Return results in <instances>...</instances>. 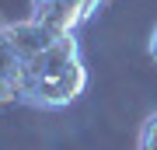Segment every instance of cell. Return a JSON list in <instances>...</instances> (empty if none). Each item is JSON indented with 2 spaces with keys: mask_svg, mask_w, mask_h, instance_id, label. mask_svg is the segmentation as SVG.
<instances>
[{
  "mask_svg": "<svg viewBox=\"0 0 157 150\" xmlns=\"http://www.w3.org/2000/svg\"><path fill=\"white\" fill-rule=\"evenodd\" d=\"M87 91L80 42L35 21L0 25V108L32 105L59 112Z\"/></svg>",
  "mask_w": 157,
  "mask_h": 150,
  "instance_id": "6da1fadb",
  "label": "cell"
},
{
  "mask_svg": "<svg viewBox=\"0 0 157 150\" xmlns=\"http://www.w3.org/2000/svg\"><path fill=\"white\" fill-rule=\"evenodd\" d=\"M98 7L101 0H32V17L56 32L77 35V28H84L98 14Z\"/></svg>",
  "mask_w": 157,
  "mask_h": 150,
  "instance_id": "7a4b0ae2",
  "label": "cell"
},
{
  "mask_svg": "<svg viewBox=\"0 0 157 150\" xmlns=\"http://www.w3.org/2000/svg\"><path fill=\"white\" fill-rule=\"evenodd\" d=\"M136 150H157V112L143 119L140 136H136Z\"/></svg>",
  "mask_w": 157,
  "mask_h": 150,
  "instance_id": "3957f363",
  "label": "cell"
},
{
  "mask_svg": "<svg viewBox=\"0 0 157 150\" xmlns=\"http://www.w3.org/2000/svg\"><path fill=\"white\" fill-rule=\"evenodd\" d=\"M147 52H150V60L157 63V25L150 28V39H147Z\"/></svg>",
  "mask_w": 157,
  "mask_h": 150,
  "instance_id": "277c9868",
  "label": "cell"
}]
</instances>
